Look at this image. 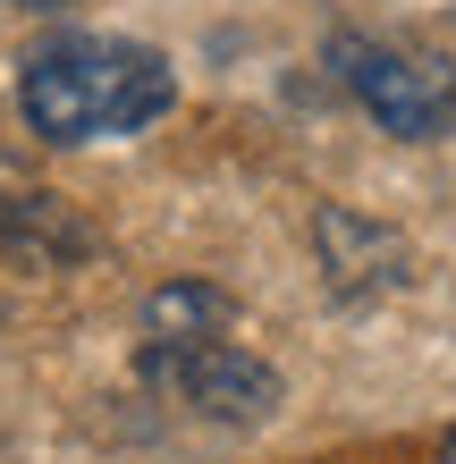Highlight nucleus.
Instances as JSON below:
<instances>
[{
	"instance_id": "obj_1",
	"label": "nucleus",
	"mask_w": 456,
	"mask_h": 464,
	"mask_svg": "<svg viewBox=\"0 0 456 464\" xmlns=\"http://www.w3.org/2000/svg\"><path fill=\"white\" fill-rule=\"evenodd\" d=\"M170 102H178V68L152 43H119V34H51L17 68V111L51 144L136 135Z\"/></svg>"
},
{
	"instance_id": "obj_2",
	"label": "nucleus",
	"mask_w": 456,
	"mask_h": 464,
	"mask_svg": "<svg viewBox=\"0 0 456 464\" xmlns=\"http://www.w3.org/2000/svg\"><path fill=\"white\" fill-rule=\"evenodd\" d=\"M330 60H338V85L364 102L372 127L406 135V144H432V135L456 127V68L432 60V51H406L381 34H338Z\"/></svg>"
},
{
	"instance_id": "obj_3",
	"label": "nucleus",
	"mask_w": 456,
	"mask_h": 464,
	"mask_svg": "<svg viewBox=\"0 0 456 464\" xmlns=\"http://www.w3.org/2000/svg\"><path fill=\"white\" fill-rule=\"evenodd\" d=\"M136 372L152 380L170 405H195L211 422H262L279 414V372L246 354L237 338H195V346H136Z\"/></svg>"
},
{
	"instance_id": "obj_4",
	"label": "nucleus",
	"mask_w": 456,
	"mask_h": 464,
	"mask_svg": "<svg viewBox=\"0 0 456 464\" xmlns=\"http://www.w3.org/2000/svg\"><path fill=\"white\" fill-rule=\"evenodd\" d=\"M313 254H321V279H330L346 304H364V295H389L397 279H406V237L364 220V211L330 203L313 220Z\"/></svg>"
},
{
	"instance_id": "obj_5",
	"label": "nucleus",
	"mask_w": 456,
	"mask_h": 464,
	"mask_svg": "<svg viewBox=\"0 0 456 464\" xmlns=\"http://www.w3.org/2000/svg\"><path fill=\"white\" fill-rule=\"evenodd\" d=\"M0 254H17V262H76V254H93V228L76 220L68 195H51V186H34L25 169L0 160Z\"/></svg>"
},
{
	"instance_id": "obj_6",
	"label": "nucleus",
	"mask_w": 456,
	"mask_h": 464,
	"mask_svg": "<svg viewBox=\"0 0 456 464\" xmlns=\"http://www.w3.org/2000/svg\"><path fill=\"white\" fill-rule=\"evenodd\" d=\"M237 330V295L211 279H170L144 304V346H195V338H228Z\"/></svg>"
},
{
	"instance_id": "obj_7",
	"label": "nucleus",
	"mask_w": 456,
	"mask_h": 464,
	"mask_svg": "<svg viewBox=\"0 0 456 464\" xmlns=\"http://www.w3.org/2000/svg\"><path fill=\"white\" fill-rule=\"evenodd\" d=\"M17 9H68V0H17Z\"/></svg>"
},
{
	"instance_id": "obj_8",
	"label": "nucleus",
	"mask_w": 456,
	"mask_h": 464,
	"mask_svg": "<svg viewBox=\"0 0 456 464\" xmlns=\"http://www.w3.org/2000/svg\"><path fill=\"white\" fill-rule=\"evenodd\" d=\"M440 464H456V430H448V448H440Z\"/></svg>"
}]
</instances>
